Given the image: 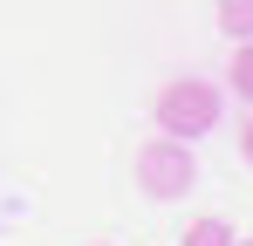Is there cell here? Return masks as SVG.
Wrapping results in <instances>:
<instances>
[{"label": "cell", "instance_id": "2", "mask_svg": "<svg viewBox=\"0 0 253 246\" xmlns=\"http://www.w3.org/2000/svg\"><path fill=\"white\" fill-rule=\"evenodd\" d=\"M137 185H144V199H185V192L199 185V158H192V144H178V137H151V144L137 151Z\"/></svg>", "mask_w": 253, "mask_h": 246}, {"label": "cell", "instance_id": "7", "mask_svg": "<svg viewBox=\"0 0 253 246\" xmlns=\"http://www.w3.org/2000/svg\"><path fill=\"white\" fill-rule=\"evenodd\" d=\"M233 246H253V240H233Z\"/></svg>", "mask_w": 253, "mask_h": 246}, {"label": "cell", "instance_id": "1", "mask_svg": "<svg viewBox=\"0 0 253 246\" xmlns=\"http://www.w3.org/2000/svg\"><path fill=\"white\" fill-rule=\"evenodd\" d=\"M151 123H158V137H178V144H199L212 123H219V89L206 76H178L158 89V103H151Z\"/></svg>", "mask_w": 253, "mask_h": 246}, {"label": "cell", "instance_id": "5", "mask_svg": "<svg viewBox=\"0 0 253 246\" xmlns=\"http://www.w3.org/2000/svg\"><path fill=\"white\" fill-rule=\"evenodd\" d=\"M233 89H240V103H253V41H240V55H233Z\"/></svg>", "mask_w": 253, "mask_h": 246}, {"label": "cell", "instance_id": "6", "mask_svg": "<svg viewBox=\"0 0 253 246\" xmlns=\"http://www.w3.org/2000/svg\"><path fill=\"white\" fill-rule=\"evenodd\" d=\"M240 158H247V164H253V117H247V123H240Z\"/></svg>", "mask_w": 253, "mask_h": 246}, {"label": "cell", "instance_id": "4", "mask_svg": "<svg viewBox=\"0 0 253 246\" xmlns=\"http://www.w3.org/2000/svg\"><path fill=\"white\" fill-rule=\"evenodd\" d=\"M185 246H233V226H226V219H192V226H185Z\"/></svg>", "mask_w": 253, "mask_h": 246}, {"label": "cell", "instance_id": "3", "mask_svg": "<svg viewBox=\"0 0 253 246\" xmlns=\"http://www.w3.org/2000/svg\"><path fill=\"white\" fill-rule=\"evenodd\" d=\"M219 28L233 41H253V0H219Z\"/></svg>", "mask_w": 253, "mask_h": 246}]
</instances>
